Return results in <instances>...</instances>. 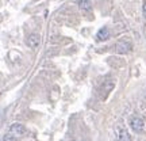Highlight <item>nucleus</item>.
Returning a JSON list of instances; mask_svg holds the SVG:
<instances>
[{"mask_svg": "<svg viewBox=\"0 0 146 141\" xmlns=\"http://www.w3.org/2000/svg\"><path fill=\"white\" fill-rule=\"evenodd\" d=\"M115 50L120 54H126V53H130L133 50V43L129 39H119V41L115 43Z\"/></svg>", "mask_w": 146, "mask_h": 141, "instance_id": "1", "label": "nucleus"}, {"mask_svg": "<svg viewBox=\"0 0 146 141\" xmlns=\"http://www.w3.org/2000/svg\"><path fill=\"white\" fill-rule=\"evenodd\" d=\"M115 87V80L114 79H108V80H106L104 83L100 86L99 88V92H100V98L102 99H106L107 96H108V94L114 90Z\"/></svg>", "mask_w": 146, "mask_h": 141, "instance_id": "2", "label": "nucleus"}, {"mask_svg": "<svg viewBox=\"0 0 146 141\" xmlns=\"http://www.w3.org/2000/svg\"><path fill=\"white\" fill-rule=\"evenodd\" d=\"M130 128L135 133H142L143 129H145V122H143V120H142L141 117L134 115V117H131V120H130Z\"/></svg>", "mask_w": 146, "mask_h": 141, "instance_id": "3", "label": "nucleus"}, {"mask_svg": "<svg viewBox=\"0 0 146 141\" xmlns=\"http://www.w3.org/2000/svg\"><path fill=\"white\" fill-rule=\"evenodd\" d=\"M39 42H41L39 35L35 34V33L30 34V35L27 37V39H26V43L29 45V47H31V49H35V47L39 46Z\"/></svg>", "mask_w": 146, "mask_h": 141, "instance_id": "4", "label": "nucleus"}, {"mask_svg": "<svg viewBox=\"0 0 146 141\" xmlns=\"http://www.w3.org/2000/svg\"><path fill=\"white\" fill-rule=\"evenodd\" d=\"M8 132H10V133H12V134H15V136H22V134L26 132V128L22 125V124H18V122H15V124L10 125V129H8Z\"/></svg>", "mask_w": 146, "mask_h": 141, "instance_id": "5", "label": "nucleus"}, {"mask_svg": "<svg viewBox=\"0 0 146 141\" xmlns=\"http://www.w3.org/2000/svg\"><path fill=\"white\" fill-rule=\"evenodd\" d=\"M116 138L118 141H131V136L130 133L123 129V128H118V130H116Z\"/></svg>", "mask_w": 146, "mask_h": 141, "instance_id": "6", "label": "nucleus"}, {"mask_svg": "<svg viewBox=\"0 0 146 141\" xmlns=\"http://www.w3.org/2000/svg\"><path fill=\"white\" fill-rule=\"evenodd\" d=\"M108 38H110V29L108 27H102L99 31H98V34H96V39L99 42L106 41V39H108Z\"/></svg>", "mask_w": 146, "mask_h": 141, "instance_id": "7", "label": "nucleus"}, {"mask_svg": "<svg viewBox=\"0 0 146 141\" xmlns=\"http://www.w3.org/2000/svg\"><path fill=\"white\" fill-rule=\"evenodd\" d=\"M78 7L83 11H91L92 3H91V0H78Z\"/></svg>", "mask_w": 146, "mask_h": 141, "instance_id": "8", "label": "nucleus"}, {"mask_svg": "<svg viewBox=\"0 0 146 141\" xmlns=\"http://www.w3.org/2000/svg\"><path fill=\"white\" fill-rule=\"evenodd\" d=\"M16 137L18 136H15V134H12V133L8 132V134L3 136V141H16Z\"/></svg>", "mask_w": 146, "mask_h": 141, "instance_id": "9", "label": "nucleus"}]
</instances>
